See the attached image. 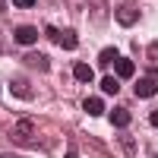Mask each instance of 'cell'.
<instances>
[{
	"mask_svg": "<svg viewBox=\"0 0 158 158\" xmlns=\"http://www.w3.org/2000/svg\"><path fill=\"white\" fill-rule=\"evenodd\" d=\"M25 67H32V70H38V73H48V70H51V60H48L44 54H38V51H29V54H25Z\"/></svg>",
	"mask_w": 158,
	"mask_h": 158,
	"instance_id": "obj_1",
	"label": "cell"
},
{
	"mask_svg": "<svg viewBox=\"0 0 158 158\" xmlns=\"http://www.w3.org/2000/svg\"><path fill=\"white\" fill-rule=\"evenodd\" d=\"M155 92H158V79H152V76H146V79L136 82V95L139 98H152Z\"/></svg>",
	"mask_w": 158,
	"mask_h": 158,
	"instance_id": "obj_2",
	"label": "cell"
},
{
	"mask_svg": "<svg viewBox=\"0 0 158 158\" xmlns=\"http://www.w3.org/2000/svg\"><path fill=\"white\" fill-rule=\"evenodd\" d=\"M136 19H139L136 6H117V22L120 25H136Z\"/></svg>",
	"mask_w": 158,
	"mask_h": 158,
	"instance_id": "obj_3",
	"label": "cell"
},
{
	"mask_svg": "<svg viewBox=\"0 0 158 158\" xmlns=\"http://www.w3.org/2000/svg\"><path fill=\"white\" fill-rule=\"evenodd\" d=\"M114 70H117V76H120V79H130V76L136 73L133 60H127V57H114Z\"/></svg>",
	"mask_w": 158,
	"mask_h": 158,
	"instance_id": "obj_4",
	"label": "cell"
},
{
	"mask_svg": "<svg viewBox=\"0 0 158 158\" xmlns=\"http://www.w3.org/2000/svg\"><path fill=\"white\" fill-rule=\"evenodd\" d=\"M108 117H111V123H114L117 130H123V127H130V111H127V108H114V111H111Z\"/></svg>",
	"mask_w": 158,
	"mask_h": 158,
	"instance_id": "obj_5",
	"label": "cell"
},
{
	"mask_svg": "<svg viewBox=\"0 0 158 158\" xmlns=\"http://www.w3.org/2000/svg\"><path fill=\"white\" fill-rule=\"evenodd\" d=\"M35 38H38V32L32 29V25H19L16 29V41L19 44H35Z\"/></svg>",
	"mask_w": 158,
	"mask_h": 158,
	"instance_id": "obj_6",
	"label": "cell"
},
{
	"mask_svg": "<svg viewBox=\"0 0 158 158\" xmlns=\"http://www.w3.org/2000/svg\"><path fill=\"white\" fill-rule=\"evenodd\" d=\"M82 108H85V114H92V117H101V114H104V101H101V98H85Z\"/></svg>",
	"mask_w": 158,
	"mask_h": 158,
	"instance_id": "obj_7",
	"label": "cell"
},
{
	"mask_svg": "<svg viewBox=\"0 0 158 158\" xmlns=\"http://www.w3.org/2000/svg\"><path fill=\"white\" fill-rule=\"evenodd\" d=\"M10 92H13L16 98H32V85H29V82H22V79H13Z\"/></svg>",
	"mask_w": 158,
	"mask_h": 158,
	"instance_id": "obj_8",
	"label": "cell"
},
{
	"mask_svg": "<svg viewBox=\"0 0 158 158\" xmlns=\"http://www.w3.org/2000/svg\"><path fill=\"white\" fill-rule=\"evenodd\" d=\"M101 92H108V95H117V92H120V82H117V76H101Z\"/></svg>",
	"mask_w": 158,
	"mask_h": 158,
	"instance_id": "obj_9",
	"label": "cell"
},
{
	"mask_svg": "<svg viewBox=\"0 0 158 158\" xmlns=\"http://www.w3.org/2000/svg\"><path fill=\"white\" fill-rule=\"evenodd\" d=\"M73 73H76V79H79V82H92V76H95V73H92V67H85V63H76V67H73Z\"/></svg>",
	"mask_w": 158,
	"mask_h": 158,
	"instance_id": "obj_10",
	"label": "cell"
},
{
	"mask_svg": "<svg viewBox=\"0 0 158 158\" xmlns=\"http://www.w3.org/2000/svg\"><path fill=\"white\" fill-rule=\"evenodd\" d=\"M114 57H117V51H114V48H104L101 54H98V63H101V67H108V63H114Z\"/></svg>",
	"mask_w": 158,
	"mask_h": 158,
	"instance_id": "obj_11",
	"label": "cell"
},
{
	"mask_svg": "<svg viewBox=\"0 0 158 158\" xmlns=\"http://www.w3.org/2000/svg\"><path fill=\"white\" fill-rule=\"evenodd\" d=\"M60 48H76V32H60Z\"/></svg>",
	"mask_w": 158,
	"mask_h": 158,
	"instance_id": "obj_12",
	"label": "cell"
},
{
	"mask_svg": "<svg viewBox=\"0 0 158 158\" xmlns=\"http://www.w3.org/2000/svg\"><path fill=\"white\" fill-rule=\"evenodd\" d=\"M13 6H19V10H29V6H35V0H13Z\"/></svg>",
	"mask_w": 158,
	"mask_h": 158,
	"instance_id": "obj_13",
	"label": "cell"
},
{
	"mask_svg": "<svg viewBox=\"0 0 158 158\" xmlns=\"http://www.w3.org/2000/svg\"><path fill=\"white\" fill-rule=\"evenodd\" d=\"M44 35H48V41H57V38H60V32L54 29V25H48V32H44Z\"/></svg>",
	"mask_w": 158,
	"mask_h": 158,
	"instance_id": "obj_14",
	"label": "cell"
},
{
	"mask_svg": "<svg viewBox=\"0 0 158 158\" xmlns=\"http://www.w3.org/2000/svg\"><path fill=\"white\" fill-rule=\"evenodd\" d=\"M149 123H152V127L158 130V111H152V114H149Z\"/></svg>",
	"mask_w": 158,
	"mask_h": 158,
	"instance_id": "obj_15",
	"label": "cell"
},
{
	"mask_svg": "<svg viewBox=\"0 0 158 158\" xmlns=\"http://www.w3.org/2000/svg\"><path fill=\"white\" fill-rule=\"evenodd\" d=\"M3 10H6V0H0V13H3Z\"/></svg>",
	"mask_w": 158,
	"mask_h": 158,
	"instance_id": "obj_16",
	"label": "cell"
}]
</instances>
